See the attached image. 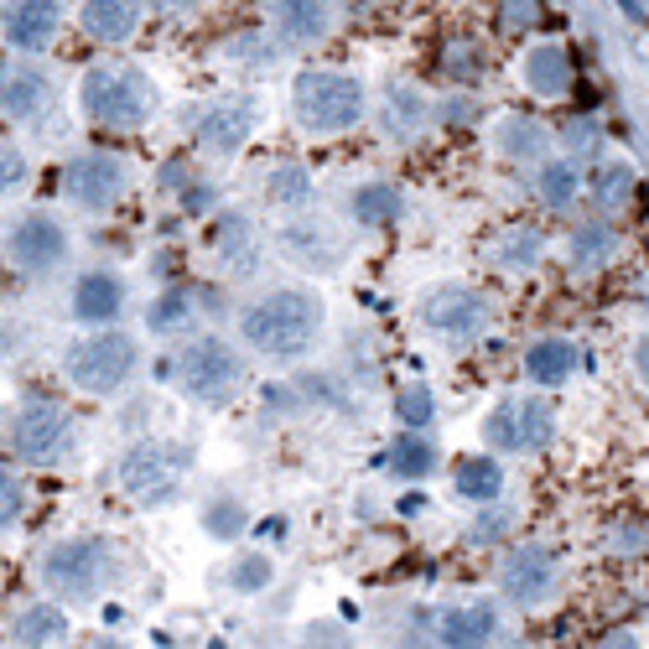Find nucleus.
<instances>
[{
  "label": "nucleus",
  "mask_w": 649,
  "mask_h": 649,
  "mask_svg": "<svg viewBox=\"0 0 649 649\" xmlns=\"http://www.w3.org/2000/svg\"><path fill=\"white\" fill-rule=\"evenodd\" d=\"M323 327V307L312 291H271L260 307L245 312V344L271 353V359H297Z\"/></svg>",
  "instance_id": "obj_1"
},
{
  "label": "nucleus",
  "mask_w": 649,
  "mask_h": 649,
  "mask_svg": "<svg viewBox=\"0 0 649 649\" xmlns=\"http://www.w3.org/2000/svg\"><path fill=\"white\" fill-rule=\"evenodd\" d=\"M84 110L110 130H136L157 110V89L130 63H104V68H89V78H84Z\"/></svg>",
  "instance_id": "obj_2"
},
{
  "label": "nucleus",
  "mask_w": 649,
  "mask_h": 649,
  "mask_svg": "<svg viewBox=\"0 0 649 649\" xmlns=\"http://www.w3.org/2000/svg\"><path fill=\"white\" fill-rule=\"evenodd\" d=\"M291 104H297V120L317 136H333V130H348L364 115V89L348 78V73H302L297 89H291Z\"/></svg>",
  "instance_id": "obj_3"
},
{
  "label": "nucleus",
  "mask_w": 649,
  "mask_h": 649,
  "mask_svg": "<svg viewBox=\"0 0 649 649\" xmlns=\"http://www.w3.org/2000/svg\"><path fill=\"white\" fill-rule=\"evenodd\" d=\"M42 582L63 598H93L110 582V546L104 540H63L42 561Z\"/></svg>",
  "instance_id": "obj_4"
},
{
  "label": "nucleus",
  "mask_w": 649,
  "mask_h": 649,
  "mask_svg": "<svg viewBox=\"0 0 649 649\" xmlns=\"http://www.w3.org/2000/svg\"><path fill=\"white\" fill-rule=\"evenodd\" d=\"M136 374V344L125 333H99L68 353V379L89 395H110Z\"/></svg>",
  "instance_id": "obj_5"
},
{
  "label": "nucleus",
  "mask_w": 649,
  "mask_h": 649,
  "mask_svg": "<svg viewBox=\"0 0 649 649\" xmlns=\"http://www.w3.org/2000/svg\"><path fill=\"white\" fill-rule=\"evenodd\" d=\"M183 467H187V447H177V441H140L120 463V484L136 499H172L177 484H183Z\"/></svg>",
  "instance_id": "obj_6"
},
{
  "label": "nucleus",
  "mask_w": 649,
  "mask_h": 649,
  "mask_svg": "<svg viewBox=\"0 0 649 649\" xmlns=\"http://www.w3.org/2000/svg\"><path fill=\"white\" fill-rule=\"evenodd\" d=\"M68 447H73V416L63 405L37 400V405H26L22 416H16V452H22L26 463L52 467Z\"/></svg>",
  "instance_id": "obj_7"
},
{
  "label": "nucleus",
  "mask_w": 649,
  "mask_h": 649,
  "mask_svg": "<svg viewBox=\"0 0 649 649\" xmlns=\"http://www.w3.org/2000/svg\"><path fill=\"white\" fill-rule=\"evenodd\" d=\"M484 432L494 447H510V452H525V447H546L551 432H557V411L546 400H504L494 416L484 421Z\"/></svg>",
  "instance_id": "obj_8"
},
{
  "label": "nucleus",
  "mask_w": 649,
  "mask_h": 649,
  "mask_svg": "<svg viewBox=\"0 0 649 649\" xmlns=\"http://www.w3.org/2000/svg\"><path fill=\"white\" fill-rule=\"evenodd\" d=\"M177 374H183V390L198 395V400H224V395L239 385V359H234L224 344H203L183 348V359H177Z\"/></svg>",
  "instance_id": "obj_9"
},
{
  "label": "nucleus",
  "mask_w": 649,
  "mask_h": 649,
  "mask_svg": "<svg viewBox=\"0 0 649 649\" xmlns=\"http://www.w3.org/2000/svg\"><path fill=\"white\" fill-rule=\"evenodd\" d=\"M52 78H47L37 63H5L0 68V110L11 120H42L47 110H52Z\"/></svg>",
  "instance_id": "obj_10"
},
{
  "label": "nucleus",
  "mask_w": 649,
  "mask_h": 649,
  "mask_svg": "<svg viewBox=\"0 0 649 649\" xmlns=\"http://www.w3.org/2000/svg\"><path fill=\"white\" fill-rule=\"evenodd\" d=\"M120 183H125V166L110 162V157H78L63 172V192L84 209H110L120 198Z\"/></svg>",
  "instance_id": "obj_11"
},
{
  "label": "nucleus",
  "mask_w": 649,
  "mask_h": 649,
  "mask_svg": "<svg viewBox=\"0 0 649 649\" xmlns=\"http://www.w3.org/2000/svg\"><path fill=\"white\" fill-rule=\"evenodd\" d=\"M68 255V234L58 229L52 219H22L16 229H11V260L22 265V271H52L58 260Z\"/></svg>",
  "instance_id": "obj_12"
},
{
  "label": "nucleus",
  "mask_w": 649,
  "mask_h": 649,
  "mask_svg": "<svg viewBox=\"0 0 649 649\" xmlns=\"http://www.w3.org/2000/svg\"><path fill=\"white\" fill-rule=\"evenodd\" d=\"M250 130H255V110H250L245 99L213 104L209 115L198 120V140H203L209 151H219V157H234V151L250 140Z\"/></svg>",
  "instance_id": "obj_13"
},
{
  "label": "nucleus",
  "mask_w": 649,
  "mask_h": 649,
  "mask_svg": "<svg viewBox=\"0 0 649 649\" xmlns=\"http://www.w3.org/2000/svg\"><path fill=\"white\" fill-rule=\"evenodd\" d=\"M499 582H504V592L514 603H540L551 592V582H557V561L546 551H520V557L504 561V577Z\"/></svg>",
  "instance_id": "obj_14"
},
{
  "label": "nucleus",
  "mask_w": 649,
  "mask_h": 649,
  "mask_svg": "<svg viewBox=\"0 0 649 649\" xmlns=\"http://www.w3.org/2000/svg\"><path fill=\"white\" fill-rule=\"evenodd\" d=\"M426 323L441 327V333H473L484 323V297H473L463 286H441L426 297Z\"/></svg>",
  "instance_id": "obj_15"
},
{
  "label": "nucleus",
  "mask_w": 649,
  "mask_h": 649,
  "mask_svg": "<svg viewBox=\"0 0 649 649\" xmlns=\"http://www.w3.org/2000/svg\"><path fill=\"white\" fill-rule=\"evenodd\" d=\"M52 32H58V0H22L5 16V37H11V47H22V52H42L52 42Z\"/></svg>",
  "instance_id": "obj_16"
},
{
  "label": "nucleus",
  "mask_w": 649,
  "mask_h": 649,
  "mask_svg": "<svg viewBox=\"0 0 649 649\" xmlns=\"http://www.w3.org/2000/svg\"><path fill=\"white\" fill-rule=\"evenodd\" d=\"M120 302H125V286L110 271H89L78 280V291H73V307H78L84 323H110L120 312Z\"/></svg>",
  "instance_id": "obj_17"
},
{
  "label": "nucleus",
  "mask_w": 649,
  "mask_h": 649,
  "mask_svg": "<svg viewBox=\"0 0 649 649\" xmlns=\"http://www.w3.org/2000/svg\"><path fill=\"white\" fill-rule=\"evenodd\" d=\"M494 628H499L494 603H467V608H452V613H441L437 619L441 645H484Z\"/></svg>",
  "instance_id": "obj_18"
},
{
  "label": "nucleus",
  "mask_w": 649,
  "mask_h": 649,
  "mask_svg": "<svg viewBox=\"0 0 649 649\" xmlns=\"http://www.w3.org/2000/svg\"><path fill=\"white\" fill-rule=\"evenodd\" d=\"M84 32L93 42H125L136 32V0H89L84 5Z\"/></svg>",
  "instance_id": "obj_19"
},
{
  "label": "nucleus",
  "mask_w": 649,
  "mask_h": 649,
  "mask_svg": "<svg viewBox=\"0 0 649 649\" xmlns=\"http://www.w3.org/2000/svg\"><path fill=\"white\" fill-rule=\"evenodd\" d=\"M276 26L291 42H312L327 32V0H276Z\"/></svg>",
  "instance_id": "obj_20"
},
{
  "label": "nucleus",
  "mask_w": 649,
  "mask_h": 649,
  "mask_svg": "<svg viewBox=\"0 0 649 649\" xmlns=\"http://www.w3.org/2000/svg\"><path fill=\"white\" fill-rule=\"evenodd\" d=\"M525 84L535 93H566L572 84V58L561 52V47H535L531 58H525Z\"/></svg>",
  "instance_id": "obj_21"
},
{
  "label": "nucleus",
  "mask_w": 649,
  "mask_h": 649,
  "mask_svg": "<svg viewBox=\"0 0 649 649\" xmlns=\"http://www.w3.org/2000/svg\"><path fill=\"white\" fill-rule=\"evenodd\" d=\"M525 370H531L535 385H561L566 374L577 370V348L561 344V338H551V344H535L531 359H525Z\"/></svg>",
  "instance_id": "obj_22"
},
{
  "label": "nucleus",
  "mask_w": 649,
  "mask_h": 649,
  "mask_svg": "<svg viewBox=\"0 0 649 649\" xmlns=\"http://www.w3.org/2000/svg\"><path fill=\"white\" fill-rule=\"evenodd\" d=\"M63 634H68V619H63V608H52V603H37L22 624H16V639H22V645H52V639H63Z\"/></svg>",
  "instance_id": "obj_23"
},
{
  "label": "nucleus",
  "mask_w": 649,
  "mask_h": 649,
  "mask_svg": "<svg viewBox=\"0 0 649 649\" xmlns=\"http://www.w3.org/2000/svg\"><path fill=\"white\" fill-rule=\"evenodd\" d=\"M499 484H504V473H499V463H488V458H467L458 467V488H463L467 499H494Z\"/></svg>",
  "instance_id": "obj_24"
},
{
  "label": "nucleus",
  "mask_w": 649,
  "mask_h": 649,
  "mask_svg": "<svg viewBox=\"0 0 649 649\" xmlns=\"http://www.w3.org/2000/svg\"><path fill=\"white\" fill-rule=\"evenodd\" d=\"M353 213H359L364 224H390L395 213H400V192L385 187V183H374V187H364V192L353 198Z\"/></svg>",
  "instance_id": "obj_25"
},
{
  "label": "nucleus",
  "mask_w": 649,
  "mask_h": 649,
  "mask_svg": "<svg viewBox=\"0 0 649 649\" xmlns=\"http://www.w3.org/2000/svg\"><path fill=\"white\" fill-rule=\"evenodd\" d=\"M395 473H405V478H421V473H432V463H437V452H432V441L426 437H400L390 452Z\"/></svg>",
  "instance_id": "obj_26"
},
{
  "label": "nucleus",
  "mask_w": 649,
  "mask_h": 649,
  "mask_svg": "<svg viewBox=\"0 0 649 649\" xmlns=\"http://www.w3.org/2000/svg\"><path fill=\"white\" fill-rule=\"evenodd\" d=\"M540 198H546L551 209H566V203L577 198V166H566V162L546 166V172H540Z\"/></svg>",
  "instance_id": "obj_27"
},
{
  "label": "nucleus",
  "mask_w": 649,
  "mask_h": 649,
  "mask_svg": "<svg viewBox=\"0 0 649 649\" xmlns=\"http://www.w3.org/2000/svg\"><path fill=\"white\" fill-rule=\"evenodd\" d=\"M307 192H312V187H307L302 166H276V172H271V198H276V203H307Z\"/></svg>",
  "instance_id": "obj_28"
},
{
  "label": "nucleus",
  "mask_w": 649,
  "mask_h": 649,
  "mask_svg": "<svg viewBox=\"0 0 649 649\" xmlns=\"http://www.w3.org/2000/svg\"><path fill=\"white\" fill-rule=\"evenodd\" d=\"M26 183V157L11 146V140H0V198L11 192V187Z\"/></svg>",
  "instance_id": "obj_29"
},
{
  "label": "nucleus",
  "mask_w": 649,
  "mask_h": 649,
  "mask_svg": "<svg viewBox=\"0 0 649 649\" xmlns=\"http://www.w3.org/2000/svg\"><path fill=\"white\" fill-rule=\"evenodd\" d=\"M203 525H209L213 535H224V540H229V535L245 531V510H239V504H213Z\"/></svg>",
  "instance_id": "obj_30"
},
{
  "label": "nucleus",
  "mask_w": 649,
  "mask_h": 649,
  "mask_svg": "<svg viewBox=\"0 0 649 649\" xmlns=\"http://www.w3.org/2000/svg\"><path fill=\"white\" fill-rule=\"evenodd\" d=\"M16 514H22V484L11 473H0V531H11Z\"/></svg>",
  "instance_id": "obj_31"
},
{
  "label": "nucleus",
  "mask_w": 649,
  "mask_h": 649,
  "mask_svg": "<svg viewBox=\"0 0 649 649\" xmlns=\"http://www.w3.org/2000/svg\"><path fill=\"white\" fill-rule=\"evenodd\" d=\"M187 317V297L183 291H166L162 302H157V312H151V327H177Z\"/></svg>",
  "instance_id": "obj_32"
},
{
  "label": "nucleus",
  "mask_w": 649,
  "mask_h": 649,
  "mask_svg": "<svg viewBox=\"0 0 649 649\" xmlns=\"http://www.w3.org/2000/svg\"><path fill=\"white\" fill-rule=\"evenodd\" d=\"M426 416H432V395L421 390V385H416V390H405V395H400V421H411V426H421Z\"/></svg>",
  "instance_id": "obj_33"
},
{
  "label": "nucleus",
  "mask_w": 649,
  "mask_h": 649,
  "mask_svg": "<svg viewBox=\"0 0 649 649\" xmlns=\"http://www.w3.org/2000/svg\"><path fill=\"white\" fill-rule=\"evenodd\" d=\"M608 250H613L608 229H587V234H577V260H582V265H592V260L608 255Z\"/></svg>",
  "instance_id": "obj_34"
},
{
  "label": "nucleus",
  "mask_w": 649,
  "mask_h": 649,
  "mask_svg": "<svg viewBox=\"0 0 649 649\" xmlns=\"http://www.w3.org/2000/svg\"><path fill=\"white\" fill-rule=\"evenodd\" d=\"M535 146H540V130H535V125H510V140H504L510 157H531Z\"/></svg>",
  "instance_id": "obj_35"
},
{
  "label": "nucleus",
  "mask_w": 649,
  "mask_h": 649,
  "mask_svg": "<svg viewBox=\"0 0 649 649\" xmlns=\"http://www.w3.org/2000/svg\"><path fill=\"white\" fill-rule=\"evenodd\" d=\"M265 577H271V561L265 557H250L245 566H234V587H260Z\"/></svg>",
  "instance_id": "obj_36"
},
{
  "label": "nucleus",
  "mask_w": 649,
  "mask_h": 649,
  "mask_svg": "<svg viewBox=\"0 0 649 649\" xmlns=\"http://www.w3.org/2000/svg\"><path fill=\"white\" fill-rule=\"evenodd\" d=\"M157 11H183V5H192V0H151Z\"/></svg>",
  "instance_id": "obj_37"
},
{
  "label": "nucleus",
  "mask_w": 649,
  "mask_h": 649,
  "mask_svg": "<svg viewBox=\"0 0 649 649\" xmlns=\"http://www.w3.org/2000/svg\"><path fill=\"white\" fill-rule=\"evenodd\" d=\"M639 374L649 379V344H639Z\"/></svg>",
  "instance_id": "obj_38"
}]
</instances>
